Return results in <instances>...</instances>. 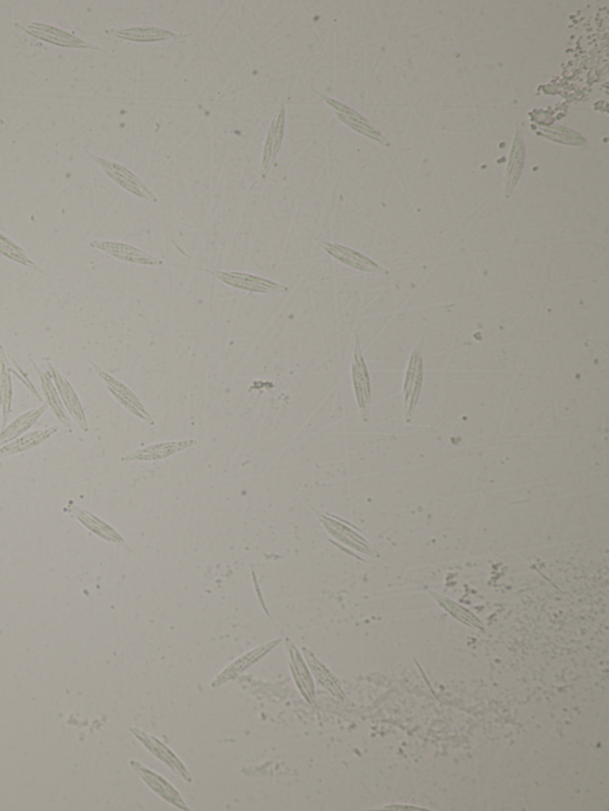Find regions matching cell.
Here are the masks:
<instances>
[{
  "instance_id": "6da1fadb",
  "label": "cell",
  "mask_w": 609,
  "mask_h": 811,
  "mask_svg": "<svg viewBox=\"0 0 609 811\" xmlns=\"http://www.w3.org/2000/svg\"><path fill=\"white\" fill-rule=\"evenodd\" d=\"M312 510L314 515L320 520L321 527L332 538V542H339L340 544L348 547L356 552L367 554V556L378 557L374 546L363 537L360 531L352 523L347 522L339 516L325 513V512L317 511L316 508L309 506Z\"/></svg>"
},
{
  "instance_id": "7a4b0ae2",
  "label": "cell",
  "mask_w": 609,
  "mask_h": 811,
  "mask_svg": "<svg viewBox=\"0 0 609 811\" xmlns=\"http://www.w3.org/2000/svg\"><path fill=\"white\" fill-rule=\"evenodd\" d=\"M85 153H86L89 160L95 162L103 170L105 176L114 181L115 184H117L119 188L126 189L127 192L133 194L139 199L147 200L153 204L158 203L157 194L151 191L148 185L141 177L136 176L134 172H131L129 168L123 166L122 163L96 157V155L86 149H85Z\"/></svg>"
},
{
  "instance_id": "3957f363",
  "label": "cell",
  "mask_w": 609,
  "mask_h": 811,
  "mask_svg": "<svg viewBox=\"0 0 609 811\" xmlns=\"http://www.w3.org/2000/svg\"><path fill=\"white\" fill-rule=\"evenodd\" d=\"M15 28L22 30L23 33L29 36L36 38V40L45 42V44L60 46V48L68 49H91L96 52L107 54V50L100 48L96 45L88 44L83 38L77 37L76 35L69 33L57 26L46 25L42 22H15Z\"/></svg>"
},
{
  "instance_id": "277c9868",
  "label": "cell",
  "mask_w": 609,
  "mask_h": 811,
  "mask_svg": "<svg viewBox=\"0 0 609 811\" xmlns=\"http://www.w3.org/2000/svg\"><path fill=\"white\" fill-rule=\"evenodd\" d=\"M217 280L231 289L243 290V292L254 294H280L287 293L289 287L282 283L269 280V279L259 277V275L243 273V271L211 270L199 268Z\"/></svg>"
},
{
  "instance_id": "5b68a950",
  "label": "cell",
  "mask_w": 609,
  "mask_h": 811,
  "mask_svg": "<svg viewBox=\"0 0 609 811\" xmlns=\"http://www.w3.org/2000/svg\"><path fill=\"white\" fill-rule=\"evenodd\" d=\"M87 360L92 368L95 369L96 375L103 380L108 393L115 398L116 401H117L123 409H126L127 412L135 415L136 418H138L139 421L146 422V424H148L149 426L157 424L153 415H151L148 409H147L145 403L142 402V400L139 399L126 383L119 381L115 376L103 370V369L96 366L93 360L89 359Z\"/></svg>"
},
{
  "instance_id": "8992f818",
  "label": "cell",
  "mask_w": 609,
  "mask_h": 811,
  "mask_svg": "<svg viewBox=\"0 0 609 811\" xmlns=\"http://www.w3.org/2000/svg\"><path fill=\"white\" fill-rule=\"evenodd\" d=\"M351 381L357 406L363 422L370 421L371 409V380L364 360L360 337H355L354 355L351 362Z\"/></svg>"
},
{
  "instance_id": "52a82bcc",
  "label": "cell",
  "mask_w": 609,
  "mask_h": 811,
  "mask_svg": "<svg viewBox=\"0 0 609 811\" xmlns=\"http://www.w3.org/2000/svg\"><path fill=\"white\" fill-rule=\"evenodd\" d=\"M421 349L422 339L411 354L406 369L405 382H403V410H405L407 424L412 421L419 398H421L422 382H424V362H422Z\"/></svg>"
},
{
  "instance_id": "ba28073f",
  "label": "cell",
  "mask_w": 609,
  "mask_h": 811,
  "mask_svg": "<svg viewBox=\"0 0 609 811\" xmlns=\"http://www.w3.org/2000/svg\"><path fill=\"white\" fill-rule=\"evenodd\" d=\"M64 512L65 513L73 516L81 526L85 527L88 532H91L96 537L102 539L104 542H110V544L123 547V549L134 553V551L127 545V542H126V539L122 537V534H120L115 527H112L110 523L100 519L99 516L93 514L92 512L77 506L72 500L66 504Z\"/></svg>"
},
{
  "instance_id": "9c48e42d",
  "label": "cell",
  "mask_w": 609,
  "mask_h": 811,
  "mask_svg": "<svg viewBox=\"0 0 609 811\" xmlns=\"http://www.w3.org/2000/svg\"><path fill=\"white\" fill-rule=\"evenodd\" d=\"M314 240L329 256H331L337 262L342 263L344 266L363 271V273L390 275V271L372 261L370 258H368L362 252L343 246V244L329 242V240L320 238V237H316Z\"/></svg>"
},
{
  "instance_id": "30bf717a",
  "label": "cell",
  "mask_w": 609,
  "mask_h": 811,
  "mask_svg": "<svg viewBox=\"0 0 609 811\" xmlns=\"http://www.w3.org/2000/svg\"><path fill=\"white\" fill-rule=\"evenodd\" d=\"M107 36L118 38L133 44H158V42L184 41L189 34H178L174 31L154 25L127 26L105 30Z\"/></svg>"
},
{
  "instance_id": "8fae6325",
  "label": "cell",
  "mask_w": 609,
  "mask_h": 811,
  "mask_svg": "<svg viewBox=\"0 0 609 811\" xmlns=\"http://www.w3.org/2000/svg\"><path fill=\"white\" fill-rule=\"evenodd\" d=\"M93 249L104 252L119 261L131 263V265L145 267L164 266V261L157 256L148 254L131 244L118 242V240L96 239L89 243Z\"/></svg>"
},
{
  "instance_id": "7c38bea8",
  "label": "cell",
  "mask_w": 609,
  "mask_h": 811,
  "mask_svg": "<svg viewBox=\"0 0 609 811\" xmlns=\"http://www.w3.org/2000/svg\"><path fill=\"white\" fill-rule=\"evenodd\" d=\"M46 367H48V374L50 378H52L54 384H56L57 393H59L61 401L64 403L66 411L71 415L73 421H75L83 431V432H88L89 426L86 417V412H85V409L83 403L80 401L79 395H77L75 388H73L71 382L68 381L67 379L65 378L64 375L61 374L59 370L56 367L53 366L49 360H46Z\"/></svg>"
},
{
  "instance_id": "4fadbf2b",
  "label": "cell",
  "mask_w": 609,
  "mask_h": 811,
  "mask_svg": "<svg viewBox=\"0 0 609 811\" xmlns=\"http://www.w3.org/2000/svg\"><path fill=\"white\" fill-rule=\"evenodd\" d=\"M130 733L136 739L139 741L148 750L151 755L161 760L165 765L177 774L178 777L184 779L185 782L192 783L193 777L191 772L186 767L185 764L178 759V756L167 745L162 743L158 737L148 735V733L141 731V729L131 727Z\"/></svg>"
},
{
  "instance_id": "5bb4252c",
  "label": "cell",
  "mask_w": 609,
  "mask_h": 811,
  "mask_svg": "<svg viewBox=\"0 0 609 811\" xmlns=\"http://www.w3.org/2000/svg\"><path fill=\"white\" fill-rule=\"evenodd\" d=\"M286 114V100H282L279 105L277 116L271 120L265 145H263L261 172H259L262 178H266L270 173L271 167L280 153L283 138H285Z\"/></svg>"
},
{
  "instance_id": "9a60e30c",
  "label": "cell",
  "mask_w": 609,
  "mask_h": 811,
  "mask_svg": "<svg viewBox=\"0 0 609 811\" xmlns=\"http://www.w3.org/2000/svg\"><path fill=\"white\" fill-rule=\"evenodd\" d=\"M130 766L133 770L141 777L142 781L146 783V786L149 787L150 790H153L155 794L157 795L158 797L164 799L167 803H169L170 806H176V808L180 810H191L184 799H182L180 793L167 781L166 778L162 777L161 775H158L157 772H154L150 770V768L142 765L141 763L136 762V760H131Z\"/></svg>"
},
{
  "instance_id": "2e32d148",
  "label": "cell",
  "mask_w": 609,
  "mask_h": 811,
  "mask_svg": "<svg viewBox=\"0 0 609 811\" xmlns=\"http://www.w3.org/2000/svg\"><path fill=\"white\" fill-rule=\"evenodd\" d=\"M198 444L196 440L173 441L157 442L145 446V448L135 450L129 453H126L120 457L122 461H158L167 460V458L178 455L185 450L191 449Z\"/></svg>"
},
{
  "instance_id": "e0dca14e",
  "label": "cell",
  "mask_w": 609,
  "mask_h": 811,
  "mask_svg": "<svg viewBox=\"0 0 609 811\" xmlns=\"http://www.w3.org/2000/svg\"><path fill=\"white\" fill-rule=\"evenodd\" d=\"M286 650L289 654L290 673H292L299 692L308 704L316 705V692H314L313 678L310 673L308 663L289 638L286 639Z\"/></svg>"
},
{
  "instance_id": "ac0fdd59",
  "label": "cell",
  "mask_w": 609,
  "mask_h": 811,
  "mask_svg": "<svg viewBox=\"0 0 609 811\" xmlns=\"http://www.w3.org/2000/svg\"><path fill=\"white\" fill-rule=\"evenodd\" d=\"M281 642V639H275L273 642L256 647V649L247 652L242 657L236 659V661L232 662L227 669H224L218 676L213 679L211 683L212 688H219V686L225 684V683L230 682L231 679L239 676L244 671H247L249 667L255 665L256 663L261 661L262 658H265L266 655L269 654L270 651H273Z\"/></svg>"
},
{
  "instance_id": "d6986e66",
  "label": "cell",
  "mask_w": 609,
  "mask_h": 811,
  "mask_svg": "<svg viewBox=\"0 0 609 811\" xmlns=\"http://www.w3.org/2000/svg\"><path fill=\"white\" fill-rule=\"evenodd\" d=\"M523 163H525V138L521 129L515 134L513 145H512L510 162L506 170L505 198L510 199L522 177Z\"/></svg>"
},
{
  "instance_id": "ffe728a7",
  "label": "cell",
  "mask_w": 609,
  "mask_h": 811,
  "mask_svg": "<svg viewBox=\"0 0 609 811\" xmlns=\"http://www.w3.org/2000/svg\"><path fill=\"white\" fill-rule=\"evenodd\" d=\"M11 369L9 357L5 349L0 345V410H2V429L5 428L13 412L14 388L11 380Z\"/></svg>"
},
{
  "instance_id": "44dd1931",
  "label": "cell",
  "mask_w": 609,
  "mask_h": 811,
  "mask_svg": "<svg viewBox=\"0 0 609 811\" xmlns=\"http://www.w3.org/2000/svg\"><path fill=\"white\" fill-rule=\"evenodd\" d=\"M57 431H59L57 426H52V428L26 432L25 434H23V436L17 438V440L2 446V448H0V458L21 455L23 452L37 448V446H40L41 444H44L46 441H48L49 438H52Z\"/></svg>"
},
{
  "instance_id": "7402d4cb",
  "label": "cell",
  "mask_w": 609,
  "mask_h": 811,
  "mask_svg": "<svg viewBox=\"0 0 609 811\" xmlns=\"http://www.w3.org/2000/svg\"><path fill=\"white\" fill-rule=\"evenodd\" d=\"M30 360L31 363H33V367L35 371H36L38 378H40L42 393L45 395L46 405L49 407V410L52 411L57 421H59L65 428L71 429V421H69L67 411H66L64 403L61 401L60 395L57 393L56 384H54L52 378H50L48 372H45L41 368H38L33 359H30Z\"/></svg>"
},
{
  "instance_id": "603a6c76",
  "label": "cell",
  "mask_w": 609,
  "mask_h": 811,
  "mask_svg": "<svg viewBox=\"0 0 609 811\" xmlns=\"http://www.w3.org/2000/svg\"><path fill=\"white\" fill-rule=\"evenodd\" d=\"M46 409H48V406L45 403V405L28 411V412L23 413L19 415V417L14 419L10 424H7L5 428L0 431V448L28 432V431L40 421L42 415L46 413Z\"/></svg>"
},
{
  "instance_id": "cb8c5ba5",
  "label": "cell",
  "mask_w": 609,
  "mask_h": 811,
  "mask_svg": "<svg viewBox=\"0 0 609 811\" xmlns=\"http://www.w3.org/2000/svg\"><path fill=\"white\" fill-rule=\"evenodd\" d=\"M302 654H304L309 669L311 671L313 677L317 679V682L321 686H324L328 692L331 693L333 696L345 698L342 686H340V681L335 677V674L314 655L312 651L302 647Z\"/></svg>"
},
{
  "instance_id": "d4e9b609",
  "label": "cell",
  "mask_w": 609,
  "mask_h": 811,
  "mask_svg": "<svg viewBox=\"0 0 609 811\" xmlns=\"http://www.w3.org/2000/svg\"><path fill=\"white\" fill-rule=\"evenodd\" d=\"M0 255L11 259V261L18 263V265L31 268V269L45 274L44 270L40 269V267H38L28 255H26V252L23 250V248L14 242L10 237L4 235L3 232H0Z\"/></svg>"
},
{
  "instance_id": "484cf974",
  "label": "cell",
  "mask_w": 609,
  "mask_h": 811,
  "mask_svg": "<svg viewBox=\"0 0 609 811\" xmlns=\"http://www.w3.org/2000/svg\"><path fill=\"white\" fill-rule=\"evenodd\" d=\"M434 599L437 600V603L442 605L445 609L449 614H452L453 618L462 621L465 624H469V626L481 628L480 620L476 618V616L472 615L471 612L467 611V609L462 607V605L452 603V600L446 599V597H441L438 595H434L432 593Z\"/></svg>"
},
{
  "instance_id": "4316f807",
  "label": "cell",
  "mask_w": 609,
  "mask_h": 811,
  "mask_svg": "<svg viewBox=\"0 0 609 811\" xmlns=\"http://www.w3.org/2000/svg\"><path fill=\"white\" fill-rule=\"evenodd\" d=\"M333 114L336 115V117L339 118L340 122L345 124V126L351 127V129L355 130L356 133L367 136V137L374 139V141L376 142L382 143V145H388L385 136H383L381 133H379L378 130L374 129V127H372L370 124L368 123V119L360 120L350 118L347 117V116L337 114V112H333Z\"/></svg>"
}]
</instances>
